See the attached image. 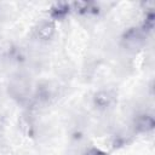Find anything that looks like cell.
Wrapping results in <instances>:
<instances>
[{
    "label": "cell",
    "instance_id": "obj_5",
    "mask_svg": "<svg viewBox=\"0 0 155 155\" xmlns=\"http://www.w3.org/2000/svg\"><path fill=\"white\" fill-rule=\"evenodd\" d=\"M69 12H71L70 2H56L52 5L50 10V16L53 21H57L65 18L69 15Z\"/></svg>",
    "mask_w": 155,
    "mask_h": 155
},
{
    "label": "cell",
    "instance_id": "obj_6",
    "mask_svg": "<svg viewBox=\"0 0 155 155\" xmlns=\"http://www.w3.org/2000/svg\"><path fill=\"white\" fill-rule=\"evenodd\" d=\"M84 155H109L108 153H105L104 150L96 148V147H91L88 149H86V151L84 153Z\"/></svg>",
    "mask_w": 155,
    "mask_h": 155
},
{
    "label": "cell",
    "instance_id": "obj_4",
    "mask_svg": "<svg viewBox=\"0 0 155 155\" xmlns=\"http://www.w3.org/2000/svg\"><path fill=\"white\" fill-rule=\"evenodd\" d=\"M54 30L53 21H41L34 28V36L39 41H48L54 35Z\"/></svg>",
    "mask_w": 155,
    "mask_h": 155
},
{
    "label": "cell",
    "instance_id": "obj_1",
    "mask_svg": "<svg viewBox=\"0 0 155 155\" xmlns=\"http://www.w3.org/2000/svg\"><path fill=\"white\" fill-rule=\"evenodd\" d=\"M147 33L140 27H132L127 29L121 39V42L125 48L128 51H137L143 47L147 39Z\"/></svg>",
    "mask_w": 155,
    "mask_h": 155
},
{
    "label": "cell",
    "instance_id": "obj_3",
    "mask_svg": "<svg viewBox=\"0 0 155 155\" xmlns=\"http://www.w3.org/2000/svg\"><path fill=\"white\" fill-rule=\"evenodd\" d=\"M133 125H134V130L137 132H140V133L150 132V131H153V128L155 126L154 115L148 111L140 113L134 117Z\"/></svg>",
    "mask_w": 155,
    "mask_h": 155
},
{
    "label": "cell",
    "instance_id": "obj_2",
    "mask_svg": "<svg viewBox=\"0 0 155 155\" xmlns=\"http://www.w3.org/2000/svg\"><path fill=\"white\" fill-rule=\"evenodd\" d=\"M116 102V94L110 88H102L97 91L92 97L93 107L99 111H107L113 108Z\"/></svg>",
    "mask_w": 155,
    "mask_h": 155
}]
</instances>
